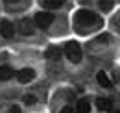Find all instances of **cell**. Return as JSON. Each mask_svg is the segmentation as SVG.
I'll list each match as a JSON object with an SVG mask.
<instances>
[{
  "mask_svg": "<svg viewBox=\"0 0 120 113\" xmlns=\"http://www.w3.org/2000/svg\"><path fill=\"white\" fill-rule=\"evenodd\" d=\"M111 106H113V102H111L109 98H98L96 100V108H98L100 111H109Z\"/></svg>",
  "mask_w": 120,
  "mask_h": 113,
  "instance_id": "9",
  "label": "cell"
},
{
  "mask_svg": "<svg viewBox=\"0 0 120 113\" xmlns=\"http://www.w3.org/2000/svg\"><path fill=\"white\" fill-rule=\"evenodd\" d=\"M96 80H98V84L102 85V87H107V89H109V87H111V80H109V78H107V74H105V72H98V74H96Z\"/></svg>",
  "mask_w": 120,
  "mask_h": 113,
  "instance_id": "10",
  "label": "cell"
},
{
  "mask_svg": "<svg viewBox=\"0 0 120 113\" xmlns=\"http://www.w3.org/2000/svg\"><path fill=\"white\" fill-rule=\"evenodd\" d=\"M74 20H76V26H78V28H90V26H98V24L102 22V19L94 13V11H89V9H79V11H76Z\"/></svg>",
  "mask_w": 120,
  "mask_h": 113,
  "instance_id": "1",
  "label": "cell"
},
{
  "mask_svg": "<svg viewBox=\"0 0 120 113\" xmlns=\"http://www.w3.org/2000/svg\"><path fill=\"white\" fill-rule=\"evenodd\" d=\"M35 78V71L33 69H20V71L17 72V80L20 82V84H28Z\"/></svg>",
  "mask_w": 120,
  "mask_h": 113,
  "instance_id": "4",
  "label": "cell"
},
{
  "mask_svg": "<svg viewBox=\"0 0 120 113\" xmlns=\"http://www.w3.org/2000/svg\"><path fill=\"white\" fill-rule=\"evenodd\" d=\"M54 22V15L48 13V11H39V13L35 15V24L39 26V28H48L50 24Z\"/></svg>",
  "mask_w": 120,
  "mask_h": 113,
  "instance_id": "3",
  "label": "cell"
},
{
  "mask_svg": "<svg viewBox=\"0 0 120 113\" xmlns=\"http://www.w3.org/2000/svg\"><path fill=\"white\" fill-rule=\"evenodd\" d=\"M63 2L65 0H43V6L48 8V9H57V8L63 6Z\"/></svg>",
  "mask_w": 120,
  "mask_h": 113,
  "instance_id": "12",
  "label": "cell"
},
{
  "mask_svg": "<svg viewBox=\"0 0 120 113\" xmlns=\"http://www.w3.org/2000/svg\"><path fill=\"white\" fill-rule=\"evenodd\" d=\"M46 59H52V61H59V57L63 56V50H61L59 46H50L48 50L45 52Z\"/></svg>",
  "mask_w": 120,
  "mask_h": 113,
  "instance_id": "7",
  "label": "cell"
},
{
  "mask_svg": "<svg viewBox=\"0 0 120 113\" xmlns=\"http://www.w3.org/2000/svg\"><path fill=\"white\" fill-rule=\"evenodd\" d=\"M100 9L102 11H111L113 9V0H100Z\"/></svg>",
  "mask_w": 120,
  "mask_h": 113,
  "instance_id": "13",
  "label": "cell"
},
{
  "mask_svg": "<svg viewBox=\"0 0 120 113\" xmlns=\"http://www.w3.org/2000/svg\"><path fill=\"white\" fill-rule=\"evenodd\" d=\"M61 113H74V111H72V108H70V106H65V108L61 109Z\"/></svg>",
  "mask_w": 120,
  "mask_h": 113,
  "instance_id": "15",
  "label": "cell"
},
{
  "mask_svg": "<svg viewBox=\"0 0 120 113\" xmlns=\"http://www.w3.org/2000/svg\"><path fill=\"white\" fill-rule=\"evenodd\" d=\"M13 76V69L11 67H8V65H4V67H0V80L4 82V80H9Z\"/></svg>",
  "mask_w": 120,
  "mask_h": 113,
  "instance_id": "11",
  "label": "cell"
},
{
  "mask_svg": "<svg viewBox=\"0 0 120 113\" xmlns=\"http://www.w3.org/2000/svg\"><path fill=\"white\" fill-rule=\"evenodd\" d=\"M0 33H2V37H6V39H11L13 37V33H15V28H13V24L9 22V20H0Z\"/></svg>",
  "mask_w": 120,
  "mask_h": 113,
  "instance_id": "5",
  "label": "cell"
},
{
  "mask_svg": "<svg viewBox=\"0 0 120 113\" xmlns=\"http://www.w3.org/2000/svg\"><path fill=\"white\" fill-rule=\"evenodd\" d=\"M98 41H100V43H107V41H109V35H100Z\"/></svg>",
  "mask_w": 120,
  "mask_h": 113,
  "instance_id": "16",
  "label": "cell"
},
{
  "mask_svg": "<svg viewBox=\"0 0 120 113\" xmlns=\"http://www.w3.org/2000/svg\"><path fill=\"white\" fill-rule=\"evenodd\" d=\"M24 104H26V106L35 104V97H33V95H26V97H24Z\"/></svg>",
  "mask_w": 120,
  "mask_h": 113,
  "instance_id": "14",
  "label": "cell"
},
{
  "mask_svg": "<svg viewBox=\"0 0 120 113\" xmlns=\"http://www.w3.org/2000/svg\"><path fill=\"white\" fill-rule=\"evenodd\" d=\"M4 2H8V4H13V2H20V0H4Z\"/></svg>",
  "mask_w": 120,
  "mask_h": 113,
  "instance_id": "18",
  "label": "cell"
},
{
  "mask_svg": "<svg viewBox=\"0 0 120 113\" xmlns=\"http://www.w3.org/2000/svg\"><path fill=\"white\" fill-rule=\"evenodd\" d=\"M19 32H20L22 35H31V33H33V24H31V20L20 19V22H19Z\"/></svg>",
  "mask_w": 120,
  "mask_h": 113,
  "instance_id": "6",
  "label": "cell"
},
{
  "mask_svg": "<svg viewBox=\"0 0 120 113\" xmlns=\"http://www.w3.org/2000/svg\"><path fill=\"white\" fill-rule=\"evenodd\" d=\"M63 52H65V56L68 57L72 63H79V61H81V56H83V54H81V46H79V44H78L76 41L67 43Z\"/></svg>",
  "mask_w": 120,
  "mask_h": 113,
  "instance_id": "2",
  "label": "cell"
},
{
  "mask_svg": "<svg viewBox=\"0 0 120 113\" xmlns=\"http://www.w3.org/2000/svg\"><path fill=\"white\" fill-rule=\"evenodd\" d=\"M76 113H90V104L87 98H81L76 106Z\"/></svg>",
  "mask_w": 120,
  "mask_h": 113,
  "instance_id": "8",
  "label": "cell"
},
{
  "mask_svg": "<svg viewBox=\"0 0 120 113\" xmlns=\"http://www.w3.org/2000/svg\"><path fill=\"white\" fill-rule=\"evenodd\" d=\"M9 113H20V109H19V108H17V106H13V108H11V109H9Z\"/></svg>",
  "mask_w": 120,
  "mask_h": 113,
  "instance_id": "17",
  "label": "cell"
},
{
  "mask_svg": "<svg viewBox=\"0 0 120 113\" xmlns=\"http://www.w3.org/2000/svg\"><path fill=\"white\" fill-rule=\"evenodd\" d=\"M113 113H120V111H113Z\"/></svg>",
  "mask_w": 120,
  "mask_h": 113,
  "instance_id": "19",
  "label": "cell"
}]
</instances>
